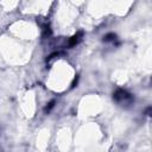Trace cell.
Wrapping results in <instances>:
<instances>
[{
	"instance_id": "cell-1",
	"label": "cell",
	"mask_w": 152,
	"mask_h": 152,
	"mask_svg": "<svg viewBox=\"0 0 152 152\" xmlns=\"http://www.w3.org/2000/svg\"><path fill=\"white\" fill-rule=\"evenodd\" d=\"M81 34L82 33H77V34H75L74 37H71V39H70V45H75V44H77L78 42H80V39H81Z\"/></svg>"
}]
</instances>
